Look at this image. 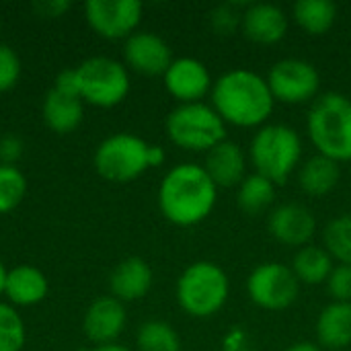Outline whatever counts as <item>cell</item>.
I'll use <instances>...</instances> for the list:
<instances>
[{
    "mask_svg": "<svg viewBox=\"0 0 351 351\" xmlns=\"http://www.w3.org/2000/svg\"><path fill=\"white\" fill-rule=\"evenodd\" d=\"M218 199V187L202 165L183 162L173 167L158 187V208L162 216L177 226H195L204 222Z\"/></svg>",
    "mask_w": 351,
    "mask_h": 351,
    "instance_id": "cell-1",
    "label": "cell"
},
{
    "mask_svg": "<svg viewBox=\"0 0 351 351\" xmlns=\"http://www.w3.org/2000/svg\"><path fill=\"white\" fill-rule=\"evenodd\" d=\"M212 107L224 123L257 128L269 119L276 99L263 76L251 70H230L214 80Z\"/></svg>",
    "mask_w": 351,
    "mask_h": 351,
    "instance_id": "cell-2",
    "label": "cell"
},
{
    "mask_svg": "<svg viewBox=\"0 0 351 351\" xmlns=\"http://www.w3.org/2000/svg\"><path fill=\"white\" fill-rule=\"evenodd\" d=\"M308 136L319 154L335 162L351 160V99L341 93H325L315 99L308 119Z\"/></svg>",
    "mask_w": 351,
    "mask_h": 351,
    "instance_id": "cell-3",
    "label": "cell"
},
{
    "mask_svg": "<svg viewBox=\"0 0 351 351\" xmlns=\"http://www.w3.org/2000/svg\"><path fill=\"white\" fill-rule=\"evenodd\" d=\"M249 158L255 173L267 177L276 185H282L302 160L300 134L284 123H267L253 136Z\"/></svg>",
    "mask_w": 351,
    "mask_h": 351,
    "instance_id": "cell-4",
    "label": "cell"
},
{
    "mask_svg": "<svg viewBox=\"0 0 351 351\" xmlns=\"http://www.w3.org/2000/svg\"><path fill=\"white\" fill-rule=\"evenodd\" d=\"M228 276L212 261L191 263L177 282V302L189 317L195 319H208L220 313L228 300Z\"/></svg>",
    "mask_w": 351,
    "mask_h": 351,
    "instance_id": "cell-5",
    "label": "cell"
},
{
    "mask_svg": "<svg viewBox=\"0 0 351 351\" xmlns=\"http://www.w3.org/2000/svg\"><path fill=\"white\" fill-rule=\"evenodd\" d=\"M167 134L173 144L193 152H208L226 140V123L212 105L187 103L167 117Z\"/></svg>",
    "mask_w": 351,
    "mask_h": 351,
    "instance_id": "cell-6",
    "label": "cell"
},
{
    "mask_svg": "<svg viewBox=\"0 0 351 351\" xmlns=\"http://www.w3.org/2000/svg\"><path fill=\"white\" fill-rule=\"evenodd\" d=\"M78 95L84 103L97 107H115L130 93V74L128 68L105 56H95L84 60L74 68Z\"/></svg>",
    "mask_w": 351,
    "mask_h": 351,
    "instance_id": "cell-7",
    "label": "cell"
},
{
    "mask_svg": "<svg viewBox=\"0 0 351 351\" xmlns=\"http://www.w3.org/2000/svg\"><path fill=\"white\" fill-rule=\"evenodd\" d=\"M148 148L150 144L140 136L128 132L113 134L99 144L95 152V169L107 181L130 183L150 169Z\"/></svg>",
    "mask_w": 351,
    "mask_h": 351,
    "instance_id": "cell-8",
    "label": "cell"
},
{
    "mask_svg": "<svg viewBox=\"0 0 351 351\" xmlns=\"http://www.w3.org/2000/svg\"><path fill=\"white\" fill-rule=\"evenodd\" d=\"M247 294L259 308L278 313L290 308L298 294H300V282L294 276L292 267L269 261L257 265L249 278H247Z\"/></svg>",
    "mask_w": 351,
    "mask_h": 351,
    "instance_id": "cell-9",
    "label": "cell"
},
{
    "mask_svg": "<svg viewBox=\"0 0 351 351\" xmlns=\"http://www.w3.org/2000/svg\"><path fill=\"white\" fill-rule=\"evenodd\" d=\"M265 80L274 99L286 105L308 103L319 95L321 88L319 70L300 58H286L276 62Z\"/></svg>",
    "mask_w": 351,
    "mask_h": 351,
    "instance_id": "cell-10",
    "label": "cell"
},
{
    "mask_svg": "<svg viewBox=\"0 0 351 351\" xmlns=\"http://www.w3.org/2000/svg\"><path fill=\"white\" fill-rule=\"evenodd\" d=\"M142 2L138 0H88L84 14L95 33L105 39H128L142 21Z\"/></svg>",
    "mask_w": 351,
    "mask_h": 351,
    "instance_id": "cell-11",
    "label": "cell"
},
{
    "mask_svg": "<svg viewBox=\"0 0 351 351\" xmlns=\"http://www.w3.org/2000/svg\"><path fill=\"white\" fill-rule=\"evenodd\" d=\"M165 88L181 105L202 103V99L212 93L214 80L204 62L195 58H175L169 70L162 74Z\"/></svg>",
    "mask_w": 351,
    "mask_h": 351,
    "instance_id": "cell-12",
    "label": "cell"
},
{
    "mask_svg": "<svg viewBox=\"0 0 351 351\" xmlns=\"http://www.w3.org/2000/svg\"><path fill=\"white\" fill-rule=\"evenodd\" d=\"M123 58L132 70L146 76L165 74L175 60L171 45L152 31H136L130 35L123 45Z\"/></svg>",
    "mask_w": 351,
    "mask_h": 351,
    "instance_id": "cell-13",
    "label": "cell"
},
{
    "mask_svg": "<svg viewBox=\"0 0 351 351\" xmlns=\"http://www.w3.org/2000/svg\"><path fill=\"white\" fill-rule=\"evenodd\" d=\"M271 237L286 247H306L317 234V218L302 204H282L269 214Z\"/></svg>",
    "mask_w": 351,
    "mask_h": 351,
    "instance_id": "cell-14",
    "label": "cell"
},
{
    "mask_svg": "<svg viewBox=\"0 0 351 351\" xmlns=\"http://www.w3.org/2000/svg\"><path fill=\"white\" fill-rule=\"evenodd\" d=\"M125 306L113 296H101L84 313L82 319V331L88 341L95 346H107L115 343V339L125 329Z\"/></svg>",
    "mask_w": 351,
    "mask_h": 351,
    "instance_id": "cell-15",
    "label": "cell"
},
{
    "mask_svg": "<svg viewBox=\"0 0 351 351\" xmlns=\"http://www.w3.org/2000/svg\"><path fill=\"white\" fill-rule=\"evenodd\" d=\"M241 29L245 37L259 45H274L280 43L288 33V16L286 12L269 2L249 4L243 10Z\"/></svg>",
    "mask_w": 351,
    "mask_h": 351,
    "instance_id": "cell-16",
    "label": "cell"
},
{
    "mask_svg": "<svg viewBox=\"0 0 351 351\" xmlns=\"http://www.w3.org/2000/svg\"><path fill=\"white\" fill-rule=\"evenodd\" d=\"M202 167L218 189L239 187L243 183V179L247 177L245 175V171H247L245 152L241 150V146L237 142H230V140H224V142L216 144L212 150H208L206 162Z\"/></svg>",
    "mask_w": 351,
    "mask_h": 351,
    "instance_id": "cell-17",
    "label": "cell"
},
{
    "mask_svg": "<svg viewBox=\"0 0 351 351\" xmlns=\"http://www.w3.org/2000/svg\"><path fill=\"white\" fill-rule=\"evenodd\" d=\"M152 282L154 276L150 265L142 257H128L111 271L109 288L111 296L119 302H136L150 292Z\"/></svg>",
    "mask_w": 351,
    "mask_h": 351,
    "instance_id": "cell-18",
    "label": "cell"
},
{
    "mask_svg": "<svg viewBox=\"0 0 351 351\" xmlns=\"http://www.w3.org/2000/svg\"><path fill=\"white\" fill-rule=\"evenodd\" d=\"M49 284L41 269L33 265H16L6 271L4 294L14 306H33L47 296Z\"/></svg>",
    "mask_w": 351,
    "mask_h": 351,
    "instance_id": "cell-19",
    "label": "cell"
},
{
    "mask_svg": "<svg viewBox=\"0 0 351 351\" xmlns=\"http://www.w3.org/2000/svg\"><path fill=\"white\" fill-rule=\"evenodd\" d=\"M319 346L323 350L341 351L351 346V302L327 304L315 325Z\"/></svg>",
    "mask_w": 351,
    "mask_h": 351,
    "instance_id": "cell-20",
    "label": "cell"
},
{
    "mask_svg": "<svg viewBox=\"0 0 351 351\" xmlns=\"http://www.w3.org/2000/svg\"><path fill=\"white\" fill-rule=\"evenodd\" d=\"M82 103L84 101L76 95H66L56 88H49L45 93L43 107H41L43 121L56 134H70L82 121V115H84Z\"/></svg>",
    "mask_w": 351,
    "mask_h": 351,
    "instance_id": "cell-21",
    "label": "cell"
},
{
    "mask_svg": "<svg viewBox=\"0 0 351 351\" xmlns=\"http://www.w3.org/2000/svg\"><path fill=\"white\" fill-rule=\"evenodd\" d=\"M339 179H341L339 162L323 154H315L306 158L298 171V185L311 197L329 195L339 185Z\"/></svg>",
    "mask_w": 351,
    "mask_h": 351,
    "instance_id": "cell-22",
    "label": "cell"
},
{
    "mask_svg": "<svg viewBox=\"0 0 351 351\" xmlns=\"http://www.w3.org/2000/svg\"><path fill=\"white\" fill-rule=\"evenodd\" d=\"M335 263L333 257L327 253L325 247L317 245H306L296 251L294 261H292V271L298 278L300 286H319L325 284L333 271Z\"/></svg>",
    "mask_w": 351,
    "mask_h": 351,
    "instance_id": "cell-23",
    "label": "cell"
},
{
    "mask_svg": "<svg viewBox=\"0 0 351 351\" xmlns=\"http://www.w3.org/2000/svg\"><path fill=\"white\" fill-rule=\"evenodd\" d=\"M292 16L308 35H325L337 21V6L331 0H298Z\"/></svg>",
    "mask_w": 351,
    "mask_h": 351,
    "instance_id": "cell-24",
    "label": "cell"
},
{
    "mask_svg": "<svg viewBox=\"0 0 351 351\" xmlns=\"http://www.w3.org/2000/svg\"><path fill=\"white\" fill-rule=\"evenodd\" d=\"M237 199H239V208L245 214L249 216L263 214L276 202V183H271L267 177L259 173L247 175L239 185Z\"/></svg>",
    "mask_w": 351,
    "mask_h": 351,
    "instance_id": "cell-25",
    "label": "cell"
},
{
    "mask_svg": "<svg viewBox=\"0 0 351 351\" xmlns=\"http://www.w3.org/2000/svg\"><path fill=\"white\" fill-rule=\"evenodd\" d=\"M138 351H181V339L173 325L165 321H146L136 335Z\"/></svg>",
    "mask_w": 351,
    "mask_h": 351,
    "instance_id": "cell-26",
    "label": "cell"
},
{
    "mask_svg": "<svg viewBox=\"0 0 351 351\" xmlns=\"http://www.w3.org/2000/svg\"><path fill=\"white\" fill-rule=\"evenodd\" d=\"M325 249L339 265L351 267V216L343 214L333 218L323 232Z\"/></svg>",
    "mask_w": 351,
    "mask_h": 351,
    "instance_id": "cell-27",
    "label": "cell"
},
{
    "mask_svg": "<svg viewBox=\"0 0 351 351\" xmlns=\"http://www.w3.org/2000/svg\"><path fill=\"white\" fill-rule=\"evenodd\" d=\"M27 193V179L14 165L0 162V214L14 210Z\"/></svg>",
    "mask_w": 351,
    "mask_h": 351,
    "instance_id": "cell-28",
    "label": "cell"
},
{
    "mask_svg": "<svg viewBox=\"0 0 351 351\" xmlns=\"http://www.w3.org/2000/svg\"><path fill=\"white\" fill-rule=\"evenodd\" d=\"M25 346V323L19 313L0 302V351H21Z\"/></svg>",
    "mask_w": 351,
    "mask_h": 351,
    "instance_id": "cell-29",
    "label": "cell"
},
{
    "mask_svg": "<svg viewBox=\"0 0 351 351\" xmlns=\"http://www.w3.org/2000/svg\"><path fill=\"white\" fill-rule=\"evenodd\" d=\"M210 23L214 33L218 35H232L243 23V10L237 4H220L212 10Z\"/></svg>",
    "mask_w": 351,
    "mask_h": 351,
    "instance_id": "cell-30",
    "label": "cell"
},
{
    "mask_svg": "<svg viewBox=\"0 0 351 351\" xmlns=\"http://www.w3.org/2000/svg\"><path fill=\"white\" fill-rule=\"evenodd\" d=\"M21 76V60L16 56V51L6 45L0 43V93L10 90Z\"/></svg>",
    "mask_w": 351,
    "mask_h": 351,
    "instance_id": "cell-31",
    "label": "cell"
},
{
    "mask_svg": "<svg viewBox=\"0 0 351 351\" xmlns=\"http://www.w3.org/2000/svg\"><path fill=\"white\" fill-rule=\"evenodd\" d=\"M327 284V292L333 302H351V267L350 265H335Z\"/></svg>",
    "mask_w": 351,
    "mask_h": 351,
    "instance_id": "cell-32",
    "label": "cell"
},
{
    "mask_svg": "<svg viewBox=\"0 0 351 351\" xmlns=\"http://www.w3.org/2000/svg\"><path fill=\"white\" fill-rule=\"evenodd\" d=\"M222 351H255V346H253V339L247 329L232 327L222 337Z\"/></svg>",
    "mask_w": 351,
    "mask_h": 351,
    "instance_id": "cell-33",
    "label": "cell"
},
{
    "mask_svg": "<svg viewBox=\"0 0 351 351\" xmlns=\"http://www.w3.org/2000/svg\"><path fill=\"white\" fill-rule=\"evenodd\" d=\"M23 152V144L19 138L14 136H6L0 140V160L2 165H14V160L21 156Z\"/></svg>",
    "mask_w": 351,
    "mask_h": 351,
    "instance_id": "cell-34",
    "label": "cell"
},
{
    "mask_svg": "<svg viewBox=\"0 0 351 351\" xmlns=\"http://www.w3.org/2000/svg\"><path fill=\"white\" fill-rule=\"evenodd\" d=\"M53 88L60 90V93H66V95H78V84H76V72L74 68L72 70H62L58 76H56V82H53Z\"/></svg>",
    "mask_w": 351,
    "mask_h": 351,
    "instance_id": "cell-35",
    "label": "cell"
},
{
    "mask_svg": "<svg viewBox=\"0 0 351 351\" xmlns=\"http://www.w3.org/2000/svg\"><path fill=\"white\" fill-rule=\"evenodd\" d=\"M68 6H70V2H41V4H37L35 8L37 10H41V14L45 16H58L60 12H64V10H68Z\"/></svg>",
    "mask_w": 351,
    "mask_h": 351,
    "instance_id": "cell-36",
    "label": "cell"
},
{
    "mask_svg": "<svg viewBox=\"0 0 351 351\" xmlns=\"http://www.w3.org/2000/svg\"><path fill=\"white\" fill-rule=\"evenodd\" d=\"M165 158H167L165 148L156 146V144H150V148H148V165H150V169L152 167H160L165 162Z\"/></svg>",
    "mask_w": 351,
    "mask_h": 351,
    "instance_id": "cell-37",
    "label": "cell"
},
{
    "mask_svg": "<svg viewBox=\"0 0 351 351\" xmlns=\"http://www.w3.org/2000/svg\"><path fill=\"white\" fill-rule=\"evenodd\" d=\"M284 351H325L319 343H311V341H300V343H294L290 346L288 350Z\"/></svg>",
    "mask_w": 351,
    "mask_h": 351,
    "instance_id": "cell-38",
    "label": "cell"
},
{
    "mask_svg": "<svg viewBox=\"0 0 351 351\" xmlns=\"http://www.w3.org/2000/svg\"><path fill=\"white\" fill-rule=\"evenodd\" d=\"M90 351H132L125 346H119V343H107V346H97L95 350Z\"/></svg>",
    "mask_w": 351,
    "mask_h": 351,
    "instance_id": "cell-39",
    "label": "cell"
},
{
    "mask_svg": "<svg viewBox=\"0 0 351 351\" xmlns=\"http://www.w3.org/2000/svg\"><path fill=\"white\" fill-rule=\"evenodd\" d=\"M4 280H6V267L0 261V294H4Z\"/></svg>",
    "mask_w": 351,
    "mask_h": 351,
    "instance_id": "cell-40",
    "label": "cell"
}]
</instances>
